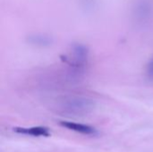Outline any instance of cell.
<instances>
[{"label": "cell", "mask_w": 153, "mask_h": 152, "mask_svg": "<svg viewBox=\"0 0 153 152\" xmlns=\"http://www.w3.org/2000/svg\"><path fill=\"white\" fill-rule=\"evenodd\" d=\"M60 125L63 127H65L67 129L73 130L74 132L82 133V134H95L97 133V131L94 127H91V125H83L80 123H75V122H68V121H62L60 122Z\"/></svg>", "instance_id": "cell-2"}, {"label": "cell", "mask_w": 153, "mask_h": 152, "mask_svg": "<svg viewBox=\"0 0 153 152\" xmlns=\"http://www.w3.org/2000/svg\"><path fill=\"white\" fill-rule=\"evenodd\" d=\"M93 103L88 99L75 98L67 100L65 103L64 109L73 115H80L89 112L92 108Z\"/></svg>", "instance_id": "cell-1"}, {"label": "cell", "mask_w": 153, "mask_h": 152, "mask_svg": "<svg viewBox=\"0 0 153 152\" xmlns=\"http://www.w3.org/2000/svg\"><path fill=\"white\" fill-rule=\"evenodd\" d=\"M13 130L18 133L26 134V135H32V136H48L49 135L48 129L43 126H34L31 128L17 127V128H14Z\"/></svg>", "instance_id": "cell-3"}, {"label": "cell", "mask_w": 153, "mask_h": 152, "mask_svg": "<svg viewBox=\"0 0 153 152\" xmlns=\"http://www.w3.org/2000/svg\"><path fill=\"white\" fill-rule=\"evenodd\" d=\"M146 75L149 80L153 81V57H152V59H150L146 66Z\"/></svg>", "instance_id": "cell-4"}]
</instances>
